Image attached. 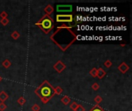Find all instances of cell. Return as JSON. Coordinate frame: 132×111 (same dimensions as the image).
<instances>
[{"label": "cell", "instance_id": "cell-23", "mask_svg": "<svg viewBox=\"0 0 132 111\" xmlns=\"http://www.w3.org/2000/svg\"><path fill=\"white\" fill-rule=\"evenodd\" d=\"M7 108V106L5 103H0V111H4Z\"/></svg>", "mask_w": 132, "mask_h": 111}, {"label": "cell", "instance_id": "cell-4", "mask_svg": "<svg viewBox=\"0 0 132 111\" xmlns=\"http://www.w3.org/2000/svg\"><path fill=\"white\" fill-rule=\"evenodd\" d=\"M73 20V17L71 14H58L56 15V22H61L65 25L71 23Z\"/></svg>", "mask_w": 132, "mask_h": 111}, {"label": "cell", "instance_id": "cell-27", "mask_svg": "<svg viewBox=\"0 0 132 111\" xmlns=\"http://www.w3.org/2000/svg\"><path fill=\"white\" fill-rule=\"evenodd\" d=\"M126 46V44H121V46L124 47V46Z\"/></svg>", "mask_w": 132, "mask_h": 111}, {"label": "cell", "instance_id": "cell-20", "mask_svg": "<svg viewBox=\"0 0 132 111\" xmlns=\"http://www.w3.org/2000/svg\"><path fill=\"white\" fill-rule=\"evenodd\" d=\"M77 106H78V104H77L76 102H73V103H71V104L70 105V109L73 110V111L76 110V109L77 108Z\"/></svg>", "mask_w": 132, "mask_h": 111}, {"label": "cell", "instance_id": "cell-7", "mask_svg": "<svg viewBox=\"0 0 132 111\" xmlns=\"http://www.w3.org/2000/svg\"><path fill=\"white\" fill-rule=\"evenodd\" d=\"M117 69H118V70L120 71L122 74H125L127 71L129 70L130 67H129V66L127 65L126 63L123 62V63H121L120 65L118 66Z\"/></svg>", "mask_w": 132, "mask_h": 111}, {"label": "cell", "instance_id": "cell-1", "mask_svg": "<svg viewBox=\"0 0 132 111\" xmlns=\"http://www.w3.org/2000/svg\"><path fill=\"white\" fill-rule=\"evenodd\" d=\"M77 36L68 25H62L50 36V39L63 52L67 51L77 40Z\"/></svg>", "mask_w": 132, "mask_h": 111}, {"label": "cell", "instance_id": "cell-18", "mask_svg": "<svg viewBox=\"0 0 132 111\" xmlns=\"http://www.w3.org/2000/svg\"><path fill=\"white\" fill-rule=\"evenodd\" d=\"M9 19H7V18H6V19H1V20H0V23H1L2 26H7V25L9 24Z\"/></svg>", "mask_w": 132, "mask_h": 111}, {"label": "cell", "instance_id": "cell-15", "mask_svg": "<svg viewBox=\"0 0 132 111\" xmlns=\"http://www.w3.org/2000/svg\"><path fill=\"white\" fill-rule=\"evenodd\" d=\"M97 68H92L90 70V74L92 77L95 78L97 77Z\"/></svg>", "mask_w": 132, "mask_h": 111}, {"label": "cell", "instance_id": "cell-21", "mask_svg": "<svg viewBox=\"0 0 132 111\" xmlns=\"http://www.w3.org/2000/svg\"><path fill=\"white\" fill-rule=\"evenodd\" d=\"M104 67H107V68H110V67H111V66H112V62H111L110 59H108V60H106V61L104 62Z\"/></svg>", "mask_w": 132, "mask_h": 111}, {"label": "cell", "instance_id": "cell-11", "mask_svg": "<svg viewBox=\"0 0 132 111\" xmlns=\"http://www.w3.org/2000/svg\"><path fill=\"white\" fill-rule=\"evenodd\" d=\"M70 100H71L70 97H69L68 96H63L61 98L62 104H64V105H68L70 103Z\"/></svg>", "mask_w": 132, "mask_h": 111}, {"label": "cell", "instance_id": "cell-22", "mask_svg": "<svg viewBox=\"0 0 132 111\" xmlns=\"http://www.w3.org/2000/svg\"><path fill=\"white\" fill-rule=\"evenodd\" d=\"M31 110L32 111H39L40 110V106L38 104H34V105H32V106L31 107Z\"/></svg>", "mask_w": 132, "mask_h": 111}, {"label": "cell", "instance_id": "cell-2", "mask_svg": "<svg viewBox=\"0 0 132 111\" xmlns=\"http://www.w3.org/2000/svg\"><path fill=\"white\" fill-rule=\"evenodd\" d=\"M35 93L38 96L43 104H47L54 96V87L47 80H44L35 89Z\"/></svg>", "mask_w": 132, "mask_h": 111}, {"label": "cell", "instance_id": "cell-14", "mask_svg": "<svg viewBox=\"0 0 132 111\" xmlns=\"http://www.w3.org/2000/svg\"><path fill=\"white\" fill-rule=\"evenodd\" d=\"M54 92H55V94L60 95V94L63 93V89H62L61 86H56V87H54Z\"/></svg>", "mask_w": 132, "mask_h": 111}, {"label": "cell", "instance_id": "cell-17", "mask_svg": "<svg viewBox=\"0 0 132 111\" xmlns=\"http://www.w3.org/2000/svg\"><path fill=\"white\" fill-rule=\"evenodd\" d=\"M17 103L19 104V105H24L25 104H26V99H25L23 96H20L18 100H17Z\"/></svg>", "mask_w": 132, "mask_h": 111}, {"label": "cell", "instance_id": "cell-24", "mask_svg": "<svg viewBox=\"0 0 132 111\" xmlns=\"http://www.w3.org/2000/svg\"><path fill=\"white\" fill-rule=\"evenodd\" d=\"M92 89H93V90H95V91H97V89H99V88H100V85H99L97 83H94L93 85H92Z\"/></svg>", "mask_w": 132, "mask_h": 111}, {"label": "cell", "instance_id": "cell-3", "mask_svg": "<svg viewBox=\"0 0 132 111\" xmlns=\"http://www.w3.org/2000/svg\"><path fill=\"white\" fill-rule=\"evenodd\" d=\"M36 25L45 34H49L52 31L53 29L54 28V26H53V19H52L50 15H48L46 14L41 19H39V20L36 23Z\"/></svg>", "mask_w": 132, "mask_h": 111}, {"label": "cell", "instance_id": "cell-12", "mask_svg": "<svg viewBox=\"0 0 132 111\" xmlns=\"http://www.w3.org/2000/svg\"><path fill=\"white\" fill-rule=\"evenodd\" d=\"M2 67L4 68H6V69H8V68H9L11 67V65H12V63H11V61L9 60V59H5L3 62H2Z\"/></svg>", "mask_w": 132, "mask_h": 111}, {"label": "cell", "instance_id": "cell-19", "mask_svg": "<svg viewBox=\"0 0 132 111\" xmlns=\"http://www.w3.org/2000/svg\"><path fill=\"white\" fill-rule=\"evenodd\" d=\"M102 100H103L102 97L101 96H99V95H97V96H95V98H94V102H95L97 105L99 104H101V103L102 102Z\"/></svg>", "mask_w": 132, "mask_h": 111}, {"label": "cell", "instance_id": "cell-16", "mask_svg": "<svg viewBox=\"0 0 132 111\" xmlns=\"http://www.w3.org/2000/svg\"><path fill=\"white\" fill-rule=\"evenodd\" d=\"M89 111H105L103 108H101L99 105H96L94 106L93 107H92Z\"/></svg>", "mask_w": 132, "mask_h": 111}, {"label": "cell", "instance_id": "cell-13", "mask_svg": "<svg viewBox=\"0 0 132 111\" xmlns=\"http://www.w3.org/2000/svg\"><path fill=\"white\" fill-rule=\"evenodd\" d=\"M11 37L13 39L16 40V39H18L20 37V34H19V32L18 31H13L11 33Z\"/></svg>", "mask_w": 132, "mask_h": 111}, {"label": "cell", "instance_id": "cell-28", "mask_svg": "<svg viewBox=\"0 0 132 111\" xmlns=\"http://www.w3.org/2000/svg\"><path fill=\"white\" fill-rule=\"evenodd\" d=\"M2 80V77L1 76H0V83H1V81Z\"/></svg>", "mask_w": 132, "mask_h": 111}, {"label": "cell", "instance_id": "cell-6", "mask_svg": "<svg viewBox=\"0 0 132 111\" xmlns=\"http://www.w3.org/2000/svg\"><path fill=\"white\" fill-rule=\"evenodd\" d=\"M66 67H67V66H66L61 60H58L54 65H53V69H54L58 73H61L66 69Z\"/></svg>", "mask_w": 132, "mask_h": 111}, {"label": "cell", "instance_id": "cell-26", "mask_svg": "<svg viewBox=\"0 0 132 111\" xmlns=\"http://www.w3.org/2000/svg\"><path fill=\"white\" fill-rule=\"evenodd\" d=\"M75 111H85V108L82 105L78 104V106H77V108L76 109Z\"/></svg>", "mask_w": 132, "mask_h": 111}, {"label": "cell", "instance_id": "cell-8", "mask_svg": "<svg viewBox=\"0 0 132 111\" xmlns=\"http://www.w3.org/2000/svg\"><path fill=\"white\" fill-rule=\"evenodd\" d=\"M53 10H54L53 9V7L50 4H49V5H47L44 8V12H46V15H50L53 12Z\"/></svg>", "mask_w": 132, "mask_h": 111}, {"label": "cell", "instance_id": "cell-10", "mask_svg": "<svg viewBox=\"0 0 132 111\" xmlns=\"http://www.w3.org/2000/svg\"><path fill=\"white\" fill-rule=\"evenodd\" d=\"M106 75V72L102 68L97 69V77H98L99 79H103Z\"/></svg>", "mask_w": 132, "mask_h": 111}, {"label": "cell", "instance_id": "cell-9", "mask_svg": "<svg viewBox=\"0 0 132 111\" xmlns=\"http://www.w3.org/2000/svg\"><path fill=\"white\" fill-rule=\"evenodd\" d=\"M8 98H9V95H8L6 91H1V92H0V102L5 103V101L7 100Z\"/></svg>", "mask_w": 132, "mask_h": 111}, {"label": "cell", "instance_id": "cell-25", "mask_svg": "<svg viewBox=\"0 0 132 111\" xmlns=\"http://www.w3.org/2000/svg\"><path fill=\"white\" fill-rule=\"evenodd\" d=\"M7 16H8V14L6 11H2L1 13H0V17H1V19H6L7 18Z\"/></svg>", "mask_w": 132, "mask_h": 111}, {"label": "cell", "instance_id": "cell-5", "mask_svg": "<svg viewBox=\"0 0 132 111\" xmlns=\"http://www.w3.org/2000/svg\"><path fill=\"white\" fill-rule=\"evenodd\" d=\"M73 6L72 5H57L56 11L58 12H72Z\"/></svg>", "mask_w": 132, "mask_h": 111}]
</instances>
